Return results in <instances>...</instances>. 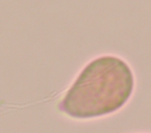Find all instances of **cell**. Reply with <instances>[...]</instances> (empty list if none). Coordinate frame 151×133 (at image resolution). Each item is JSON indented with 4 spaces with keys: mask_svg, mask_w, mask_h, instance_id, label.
<instances>
[{
    "mask_svg": "<svg viewBox=\"0 0 151 133\" xmlns=\"http://www.w3.org/2000/svg\"><path fill=\"white\" fill-rule=\"evenodd\" d=\"M134 87L126 61L113 55L91 60L67 91L59 107L75 118H92L120 109Z\"/></svg>",
    "mask_w": 151,
    "mask_h": 133,
    "instance_id": "obj_1",
    "label": "cell"
}]
</instances>
